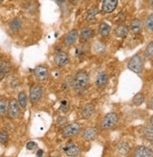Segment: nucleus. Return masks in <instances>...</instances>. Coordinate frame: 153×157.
Here are the masks:
<instances>
[{
  "mask_svg": "<svg viewBox=\"0 0 153 157\" xmlns=\"http://www.w3.org/2000/svg\"><path fill=\"white\" fill-rule=\"evenodd\" d=\"M89 83V76L86 71H79L76 73V75L73 78V88L78 91V92H82L84 91Z\"/></svg>",
  "mask_w": 153,
  "mask_h": 157,
  "instance_id": "f257e3e1",
  "label": "nucleus"
},
{
  "mask_svg": "<svg viewBox=\"0 0 153 157\" xmlns=\"http://www.w3.org/2000/svg\"><path fill=\"white\" fill-rule=\"evenodd\" d=\"M119 121V116L118 113L109 112L103 117V119L101 122V124H100L101 129H103V130L111 129L118 124Z\"/></svg>",
  "mask_w": 153,
  "mask_h": 157,
  "instance_id": "f03ea898",
  "label": "nucleus"
},
{
  "mask_svg": "<svg viewBox=\"0 0 153 157\" xmlns=\"http://www.w3.org/2000/svg\"><path fill=\"white\" fill-rule=\"evenodd\" d=\"M128 68L135 74H141L144 70V61L139 54H135L128 62Z\"/></svg>",
  "mask_w": 153,
  "mask_h": 157,
  "instance_id": "7ed1b4c3",
  "label": "nucleus"
},
{
  "mask_svg": "<svg viewBox=\"0 0 153 157\" xmlns=\"http://www.w3.org/2000/svg\"><path fill=\"white\" fill-rule=\"evenodd\" d=\"M81 131V125L78 123H72L65 125L62 128V135L64 137H72L78 135Z\"/></svg>",
  "mask_w": 153,
  "mask_h": 157,
  "instance_id": "20e7f679",
  "label": "nucleus"
},
{
  "mask_svg": "<svg viewBox=\"0 0 153 157\" xmlns=\"http://www.w3.org/2000/svg\"><path fill=\"white\" fill-rule=\"evenodd\" d=\"M8 116L10 119H16L17 117H19L21 113V109H20V105H19L18 101L15 100L14 98H11V99L9 101L8 103Z\"/></svg>",
  "mask_w": 153,
  "mask_h": 157,
  "instance_id": "39448f33",
  "label": "nucleus"
},
{
  "mask_svg": "<svg viewBox=\"0 0 153 157\" xmlns=\"http://www.w3.org/2000/svg\"><path fill=\"white\" fill-rule=\"evenodd\" d=\"M43 91L41 85L39 84H33L30 88V100L32 103H37L41 100L42 97Z\"/></svg>",
  "mask_w": 153,
  "mask_h": 157,
  "instance_id": "423d86ee",
  "label": "nucleus"
},
{
  "mask_svg": "<svg viewBox=\"0 0 153 157\" xmlns=\"http://www.w3.org/2000/svg\"><path fill=\"white\" fill-rule=\"evenodd\" d=\"M69 61H70V57L67 52H57L54 55V64L58 67H65L69 63Z\"/></svg>",
  "mask_w": 153,
  "mask_h": 157,
  "instance_id": "0eeeda50",
  "label": "nucleus"
},
{
  "mask_svg": "<svg viewBox=\"0 0 153 157\" xmlns=\"http://www.w3.org/2000/svg\"><path fill=\"white\" fill-rule=\"evenodd\" d=\"M34 75L37 78L38 81L40 82H44L48 78L49 76V71L48 68L44 66H38L34 69Z\"/></svg>",
  "mask_w": 153,
  "mask_h": 157,
  "instance_id": "6e6552de",
  "label": "nucleus"
},
{
  "mask_svg": "<svg viewBox=\"0 0 153 157\" xmlns=\"http://www.w3.org/2000/svg\"><path fill=\"white\" fill-rule=\"evenodd\" d=\"M119 0H103L102 1V11L103 13H111L116 10Z\"/></svg>",
  "mask_w": 153,
  "mask_h": 157,
  "instance_id": "1a4fd4ad",
  "label": "nucleus"
},
{
  "mask_svg": "<svg viewBox=\"0 0 153 157\" xmlns=\"http://www.w3.org/2000/svg\"><path fill=\"white\" fill-rule=\"evenodd\" d=\"M132 155L135 157H153V151L146 146H138L133 151Z\"/></svg>",
  "mask_w": 153,
  "mask_h": 157,
  "instance_id": "9d476101",
  "label": "nucleus"
},
{
  "mask_svg": "<svg viewBox=\"0 0 153 157\" xmlns=\"http://www.w3.org/2000/svg\"><path fill=\"white\" fill-rule=\"evenodd\" d=\"M63 150H64L65 153H66L68 156H70V157L78 156V155L80 154V152H81V151H80V149L78 148V146H77V145H75V144L72 143V142L67 143V144L64 146Z\"/></svg>",
  "mask_w": 153,
  "mask_h": 157,
  "instance_id": "9b49d317",
  "label": "nucleus"
},
{
  "mask_svg": "<svg viewBox=\"0 0 153 157\" xmlns=\"http://www.w3.org/2000/svg\"><path fill=\"white\" fill-rule=\"evenodd\" d=\"M78 35H79V34H78V31L76 30V29L70 30V31L67 34V36H65V38H64V45L67 46V47L72 46V45L76 42V40H77Z\"/></svg>",
  "mask_w": 153,
  "mask_h": 157,
  "instance_id": "f8f14e48",
  "label": "nucleus"
},
{
  "mask_svg": "<svg viewBox=\"0 0 153 157\" xmlns=\"http://www.w3.org/2000/svg\"><path fill=\"white\" fill-rule=\"evenodd\" d=\"M82 136L83 139L87 140V141H92V140H95L97 139L98 136V130L94 127H88V128H86L82 134Z\"/></svg>",
  "mask_w": 153,
  "mask_h": 157,
  "instance_id": "ddd939ff",
  "label": "nucleus"
},
{
  "mask_svg": "<svg viewBox=\"0 0 153 157\" xmlns=\"http://www.w3.org/2000/svg\"><path fill=\"white\" fill-rule=\"evenodd\" d=\"M96 86L100 89L104 88L108 83V75L105 72H101L96 78Z\"/></svg>",
  "mask_w": 153,
  "mask_h": 157,
  "instance_id": "4468645a",
  "label": "nucleus"
},
{
  "mask_svg": "<svg viewBox=\"0 0 153 157\" xmlns=\"http://www.w3.org/2000/svg\"><path fill=\"white\" fill-rule=\"evenodd\" d=\"M94 111H95V106L92 103L86 104L81 112L82 118H84V119H88V118H90L93 115Z\"/></svg>",
  "mask_w": 153,
  "mask_h": 157,
  "instance_id": "2eb2a0df",
  "label": "nucleus"
},
{
  "mask_svg": "<svg viewBox=\"0 0 153 157\" xmlns=\"http://www.w3.org/2000/svg\"><path fill=\"white\" fill-rule=\"evenodd\" d=\"M93 36H94V31L90 27H85L81 30V33H80L81 41H87Z\"/></svg>",
  "mask_w": 153,
  "mask_h": 157,
  "instance_id": "dca6fc26",
  "label": "nucleus"
},
{
  "mask_svg": "<svg viewBox=\"0 0 153 157\" xmlns=\"http://www.w3.org/2000/svg\"><path fill=\"white\" fill-rule=\"evenodd\" d=\"M128 34H129V27L125 25H120L115 29V35L118 37L124 38L128 36Z\"/></svg>",
  "mask_w": 153,
  "mask_h": 157,
  "instance_id": "f3484780",
  "label": "nucleus"
},
{
  "mask_svg": "<svg viewBox=\"0 0 153 157\" xmlns=\"http://www.w3.org/2000/svg\"><path fill=\"white\" fill-rule=\"evenodd\" d=\"M130 29L133 32V33H140L142 30V22L140 21L139 19H133L132 21L131 22L130 25Z\"/></svg>",
  "mask_w": 153,
  "mask_h": 157,
  "instance_id": "a211bd4d",
  "label": "nucleus"
},
{
  "mask_svg": "<svg viewBox=\"0 0 153 157\" xmlns=\"http://www.w3.org/2000/svg\"><path fill=\"white\" fill-rule=\"evenodd\" d=\"M110 32H111V27L108 24L103 22L99 25V34L103 36V37H106L110 35Z\"/></svg>",
  "mask_w": 153,
  "mask_h": 157,
  "instance_id": "6ab92c4d",
  "label": "nucleus"
},
{
  "mask_svg": "<svg viewBox=\"0 0 153 157\" xmlns=\"http://www.w3.org/2000/svg\"><path fill=\"white\" fill-rule=\"evenodd\" d=\"M10 26V29L12 31V32H17L21 29L22 27V21H21V19H19V18H15L13 19L12 21L10 23L9 25Z\"/></svg>",
  "mask_w": 153,
  "mask_h": 157,
  "instance_id": "aec40b11",
  "label": "nucleus"
},
{
  "mask_svg": "<svg viewBox=\"0 0 153 157\" xmlns=\"http://www.w3.org/2000/svg\"><path fill=\"white\" fill-rule=\"evenodd\" d=\"M9 101L5 96H0V116H5L8 111Z\"/></svg>",
  "mask_w": 153,
  "mask_h": 157,
  "instance_id": "412c9836",
  "label": "nucleus"
},
{
  "mask_svg": "<svg viewBox=\"0 0 153 157\" xmlns=\"http://www.w3.org/2000/svg\"><path fill=\"white\" fill-rule=\"evenodd\" d=\"M18 103L22 109H26L27 105V96L25 92H21L18 94Z\"/></svg>",
  "mask_w": 153,
  "mask_h": 157,
  "instance_id": "4be33fe9",
  "label": "nucleus"
},
{
  "mask_svg": "<svg viewBox=\"0 0 153 157\" xmlns=\"http://www.w3.org/2000/svg\"><path fill=\"white\" fill-rule=\"evenodd\" d=\"M143 135L148 140H153V126L147 125L143 129Z\"/></svg>",
  "mask_w": 153,
  "mask_h": 157,
  "instance_id": "5701e85b",
  "label": "nucleus"
},
{
  "mask_svg": "<svg viewBox=\"0 0 153 157\" xmlns=\"http://www.w3.org/2000/svg\"><path fill=\"white\" fill-rule=\"evenodd\" d=\"M118 151L121 154V155H126L129 153L130 151V146L128 143L126 142H121L118 145Z\"/></svg>",
  "mask_w": 153,
  "mask_h": 157,
  "instance_id": "b1692460",
  "label": "nucleus"
},
{
  "mask_svg": "<svg viewBox=\"0 0 153 157\" xmlns=\"http://www.w3.org/2000/svg\"><path fill=\"white\" fill-rule=\"evenodd\" d=\"M144 101H145V95L142 93H138L137 94H135V97H133V99H132V103L135 106L142 105Z\"/></svg>",
  "mask_w": 153,
  "mask_h": 157,
  "instance_id": "393cba45",
  "label": "nucleus"
},
{
  "mask_svg": "<svg viewBox=\"0 0 153 157\" xmlns=\"http://www.w3.org/2000/svg\"><path fill=\"white\" fill-rule=\"evenodd\" d=\"M145 27L147 28V31L149 32H153V13L149 14L146 21H145Z\"/></svg>",
  "mask_w": 153,
  "mask_h": 157,
  "instance_id": "a878e982",
  "label": "nucleus"
},
{
  "mask_svg": "<svg viewBox=\"0 0 153 157\" xmlns=\"http://www.w3.org/2000/svg\"><path fill=\"white\" fill-rule=\"evenodd\" d=\"M144 55L147 59H151L153 57V41L149 42L145 50Z\"/></svg>",
  "mask_w": 153,
  "mask_h": 157,
  "instance_id": "bb28decb",
  "label": "nucleus"
},
{
  "mask_svg": "<svg viewBox=\"0 0 153 157\" xmlns=\"http://www.w3.org/2000/svg\"><path fill=\"white\" fill-rule=\"evenodd\" d=\"M98 12H99V10H98L97 8H93V9H91V10L88 11L87 15V21L90 22V21H92V20H94Z\"/></svg>",
  "mask_w": 153,
  "mask_h": 157,
  "instance_id": "cd10ccee",
  "label": "nucleus"
},
{
  "mask_svg": "<svg viewBox=\"0 0 153 157\" xmlns=\"http://www.w3.org/2000/svg\"><path fill=\"white\" fill-rule=\"evenodd\" d=\"M9 140V136L6 131H1L0 132V143L1 144H6Z\"/></svg>",
  "mask_w": 153,
  "mask_h": 157,
  "instance_id": "c85d7f7f",
  "label": "nucleus"
},
{
  "mask_svg": "<svg viewBox=\"0 0 153 157\" xmlns=\"http://www.w3.org/2000/svg\"><path fill=\"white\" fill-rule=\"evenodd\" d=\"M1 68L6 74L7 73H9L10 71V68H11V65H10V62H8V61H6V62H4L3 61V64H2V66H1Z\"/></svg>",
  "mask_w": 153,
  "mask_h": 157,
  "instance_id": "c756f323",
  "label": "nucleus"
},
{
  "mask_svg": "<svg viewBox=\"0 0 153 157\" xmlns=\"http://www.w3.org/2000/svg\"><path fill=\"white\" fill-rule=\"evenodd\" d=\"M37 148V143H35L34 141H29V142H27V144H26V149L28 150V151H33V150H35Z\"/></svg>",
  "mask_w": 153,
  "mask_h": 157,
  "instance_id": "7c9ffc66",
  "label": "nucleus"
},
{
  "mask_svg": "<svg viewBox=\"0 0 153 157\" xmlns=\"http://www.w3.org/2000/svg\"><path fill=\"white\" fill-rule=\"evenodd\" d=\"M5 75H6V73L1 69V68H0V81H1V80H3V78H4V77H5Z\"/></svg>",
  "mask_w": 153,
  "mask_h": 157,
  "instance_id": "2f4dec72",
  "label": "nucleus"
},
{
  "mask_svg": "<svg viewBox=\"0 0 153 157\" xmlns=\"http://www.w3.org/2000/svg\"><path fill=\"white\" fill-rule=\"evenodd\" d=\"M43 155V151L42 150H39L37 151V156H39V157H41V156H42Z\"/></svg>",
  "mask_w": 153,
  "mask_h": 157,
  "instance_id": "473e14b6",
  "label": "nucleus"
},
{
  "mask_svg": "<svg viewBox=\"0 0 153 157\" xmlns=\"http://www.w3.org/2000/svg\"><path fill=\"white\" fill-rule=\"evenodd\" d=\"M68 2L70 4H71V5H74V4H76L78 2V0H68Z\"/></svg>",
  "mask_w": 153,
  "mask_h": 157,
  "instance_id": "72a5a7b5",
  "label": "nucleus"
},
{
  "mask_svg": "<svg viewBox=\"0 0 153 157\" xmlns=\"http://www.w3.org/2000/svg\"><path fill=\"white\" fill-rule=\"evenodd\" d=\"M150 108L153 110V96L151 97V99H150Z\"/></svg>",
  "mask_w": 153,
  "mask_h": 157,
  "instance_id": "f704fd0d",
  "label": "nucleus"
},
{
  "mask_svg": "<svg viewBox=\"0 0 153 157\" xmlns=\"http://www.w3.org/2000/svg\"><path fill=\"white\" fill-rule=\"evenodd\" d=\"M149 122H150V125H152V126H153V115L151 116V118H150V121H149Z\"/></svg>",
  "mask_w": 153,
  "mask_h": 157,
  "instance_id": "c9c22d12",
  "label": "nucleus"
},
{
  "mask_svg": "<svg viewBox=\"0 0 153 157\" xmlns=\"http://www.w3.org/2000/svg\"><path fill=\"white\" fill-rule=\"evenodd\" d=\"M148 1H149V4H150L151 8L153 9V0H148Z\"/></svg>",
  "mask_w": 153,
  "mask_h": 157,
  "instance_id": "e433bc0d",
  "label": "nucleus"
},
{
  "mask_svg": "<svg viewBox=\"0 0 153 157\" xmlns=\"http://www.w3.org/2000/svg\"><path fill=\"white\" fill-rule=\"evenodd\" d=\"M2 64H3V60H2V58H1V57H0V67H1Z\"/></svg>",
  "mask_w": 153,
  "mask_h": 157,
  "instance_id": "4c0bfd02",
  "label": "nucleus"
},
{
  "mask_svg": "<svg viewBox=\"0 0 153 157\" xmlns=\"http://www.w3.org/2000/svg\"><path fill=\"white\" fill-rule=\"evenodd\" d=\"M56 1H57V2H59V3H62V2L64 1V0H56Z\"/></svg>",
  "mask_w": 153,
  "mask_h": 157,
  "instance_id": "58836bf2",
  "label": "nucleus"
},
{
  "mask_svg": "<svg viewBox=\"0 0 153 157\" xmlns=\"http://www.w3.org/2000/svg\"><path fill=\"white\" fill-rule=\"evenodd\" d=\"M4 2V0H0V4H1V3H3Z\"/></svg>",
  "mask_w": 153,
  "mask_h": 157,
  "instance_id": "ea45409f",
  "label": "nucleus"
},
{
  "mask_svg": "<svg viewBox=\"0 0 153 157\" xmlns=\"http://www.w3.org/2000/svg\"><path fill=\"white\" fill-rule=\"evenodd\" d=\"M85 2H88V1H90V0H84Z\"/></svg>",
  "mask_w": 153,
  "mask_h": 157,
  "instance_id": "a19ab883",
  "label": "nucleus"
}]
</instances>
